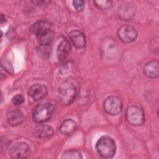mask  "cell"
<instances>
[{
    "label": "cell",
    "instance_id": "6da1fadb",
    "mask_svg": "<svg viewBox=\"0 0 159 159\" xmlns=\"http://www.w3.org/2000/svg\"><path fill=\"white\" fill-rule=\"evenodd\" d=\"M30 30L35 35L41 46L47 47L52 43L54 32L50 22L45 20L37 21L31 25Z\"/></svg>",
    "mask_w": 159,
    "mask_h": 159
},
{
    "label": "cell",
    "instance_id": "7a4b0ae2",
    "mask_svg": "<svg viewBox=\"0 0 159 159\" xmlns=\"http://www.w3.org/2000/svg\"><path fill=\"white\" fill-rule=\"evenodd\" d=\"M77 94V86L74 81L66 80L63 81L58 89V97L60 103L64 106L70 104Z\"/></svg>",
    "mask_w": 159,
    "mask_h": 159
},
{
    "label": "cell",
    "instance_id": "3957f363",
    "mask_svg": "<svg viewBox=\"0 0 159 159\" xmlns=\"http://www.w3.org/2000/svg\"><path fill=\"white\" fill-rule=\"evenodd\" d=\"M96 147L99 155L105 158L113 157L116 152V142L112 138L108 135H104L99 138Z\"/></svg>",
    "mask_w": 159,
    "mask_h": 159
},
{
    "label": "cell",
    "instance_id": "277c9868",
    "mask_svg": "<svg viewBox=\"0 0 159 159\" xmlns=\"http://www.w3.org/2000/svg\"><path fill=\"white\" fill-rule=\"evenodd\" d=\"M55 111L54 106L50 102L37 106L32 112V119L37 123H42L51 118Z\"/></svg>",
    "mask_w": 159,
    "mask_h": 159
},
{
    "label": "cell",
    "instance_id": "5b68a950",
    "mask_svg": "<svg viewBox=\"0 0 159 159\" xmlns=\"http://www.w3.org/2000/svg\"><path fill=\"white\" fill-rule=\"evenodd\" d=\"M127 122L133 126H140L145 122V116L143 110L139 106H130L125 112Z\"/></svg>",
    "mask_w": 159,
    "mask_h": 159
},
{
    "label": "cell",
    "instance_id": "8992f818",
    "mask_svg": "<svg viewBox=\"0 0 159 159\" xmlns=\"http://www.w3.org/2000/svg\"><path fill=\"white\" fill-rule=\"evenodd\" d=\"M104 109L108 114L116 116L119 114L122 109V102L118 97L111 96L105 99Z\"/></svg>",
    "mask_w": 159,
    "mask_h": 159
},
{
    "label": "cell",
    "instance_id": "52a82bcc",
    "mask_svg": "<svg viewBox=\"0 0 159 159\" xmlns=\"http://www.w3.org/2000/svg\"><path fill=\"white\" fill-rule=\"evenodd\" d=\"M30 149L27 143L17 142L14 144L9 151V155L12 158L22 159L29 156Z\"/></svg>",
    "mask_w": 159,
    "mask_h": 159
},
{
    "label": "cell",
    "instance_id": "ba28073f",
    "mask_svg": "<svg viewBox=\"0 0 159 159\" xmlns=\"http://www.w3.org/2000/svg\"><path fill=\"white\" fill-rule=\"evenodd\" d=\"M117 35L123 42L131 43L136 40L137 32L132 26L124 25L118 29Z\"/></svg>",
    "mask_w": 159,
    "mask_h": 159
},
{
    "label": "cell",
    "instance_id": "9c48e42d",
    "mask_svg": "<svg viewBox=\"0 0 159 159\" xmlns=\"http://www.w3.org/2000/svg\"><path fill=\"white\" fill-rule=\"evenodd\" d=\"M29 94L34 100L39 101L47 96V88L42 84H34L29 88Z\"/></svg>",
    "mask_w": 159,
    "mask_h": 159
},
{
    "label": "cell",
    "instance_id": "30bf717a",
    "mask_svg": "<svg viewBox=\"0 0 159 159\" xmlns=\"http://www.w3.org/2000/svg\"><path fill=\"white\" fill-rule=\"evenodd\" d=\"M69 37L73 45L77 48H83L86 45L84 35L78 30H73L69 33Z\"/></svg>",
    "mask_w": 159,
    "mask_h": 159
},
{
    "label": "cell",
    "instance_id": "8fae6325",
    "mask_svg": "<svg viewBox=\"0 0 159 159\" xmlns=\"http://www.w3.org/2000/svg\"><path fill=\"white\" fill-rule=\"evenodd\" d=\"M71 50L69 41L65 39H62L58 45L57 49V56L59 60L63 61L68 56Z\"/></svg>",
    "mask_w": 159,
    "mask_h": 159
},
{
    "label": "cell",
    "instance_id": "7c38bea8",
    "mask_svg": "<svg viewBox=\"0 0 159 159\" xmlns=\"http://www.w3.org/2000/svg\"><path fill=\"white\" fill-rule=\"evenodd\" d=\"M144 75L149 78H155L159 75V64L158 61L153 60L148 62L143 68Z\"/></svg>",
    "mask_w": 159,
    "mask_h": 159
},
{
    "label": "cell",
    "instance_id": "4fadbf2b",
    "mask_svg": "<svg viewBox=\"0 0 159 159\" xmlns=\"http://www.w3.org/2000/svg\"><path fill=\"white\" fill-rule=\"evenodd\" d=\"M7 120V122L11 125L17 126L23 122L24 116L21 111L19 109H13L8 113Z\"/></svg>",
    "mask_w": 159,
    "mask_h": 159
},
{
    "label": "cell",
    "instance_id": "5bb4252c",
    "mask_svg": "<svg viewBox=\"0 0 159 159\" xmlns=\"http://www.w3.org/2000/svg\"><path fill=\"white\" fill-rule=\"evenodd\" d=\"M117 14L123 20H130L134 16V9L129 4L123 3L119 6Z\"/></svg>",
    "mask_w": 159,
    "mask_h": 159
},
{
    "label": "cell",
    "instance_id": "9a60e30c",
    "mask_svg": "<svg viewBox=\"0 0 159 159\" xmlns=\"http://www.w3.org/2000/svg\"><path fill=\"white\" fill-rule=\"evenodd\" d=\"M77 128V124L76 122L71 119H67L63 122L60 127V132L65 135H69L75 132Z\"/></svg>",
    "mask_w": 159,
    "mask_h": 159
},
{
    "label": "cell",
    "instance_id": "2e32d148",
    "mask_svg": "<svg viewBox=\"0 0 159 159\" xmlns=\"http://www.w3.org/2000/svg\"><path fill=\"white\" fill-rule=\"evenodd\" d=\"M35 134L36 136L41 138H47L53 135L54 131L53 129L47 125H39L35 129Z\"/></svg>",
    "mask_w": 159,
    "mask_h": 159
},
{
    "label": "cell",
    "instance_id": "e0dca14e",
    "mask_svg": "<svg viewBox=\"0 0 159 159\" xmlns=\"http://www.w3.org/2000/svg\"><path fill=\"white\" fill-rule=\"evenodd\" d=\"M83 156L81 153L76 150H69L65 151L61 155V158H72V159H80Z\"/></svg>",
    "mask_w": 159,
    "mask_h": 159
},
{
    "label": "cell",
    "instance_id": "ac0fdd59",
    "mask_svg": "<svg viewBox=\"0 0 159 159\" xmlns=\"http://www.w3.org/2000/svg\"><path fill=\"white\" fill-rule=\"evenodd\" d=\"M94 4L95 6L99 9L102 11H105L109 9L112 6V1L108 0H98L94 1Z\"/></svg>",
    "mask_w": 159,
    "mask_h": 159
},
{
    "label": "cell",
    "instance_id": "d6986e66",
    "mask_svg": "<svg viewBox=\"0 0 159 159\" xmlns=\"http://www.w3.org/2000/svg\"><path fill=\"white\" fill-rule=\"evenodd\" d=\"M12 102L14 106H19L24 102V98L22 94H16L12 98Z\"/></svg>",
    "mask_w": 159,
    "mask_h": 159
},
{
    "label": "cell",
    "instance_id": "ffe728a7",
    "mask_svg": "<svg viewBox=\"0 0 159 159\" xmlns=\"http://www.w3.org/2000/svg\"><path fill=\"white\" fill-rule=\"evenodd\" d=\"M1 66L4 70V71H6L7 73H9L10 74L13 73V72H14L13 67H12V65L10 63V62H9L8 61H7V60L2 61Z\"/></svg>",
    "mask_w": 159,
    "mask_h": 159
},
{
    "label": "cell",
    "instance_id": "44dd1931",
    "mask_svg": "<svg viewBox=\"0 0 159 159\" xmlns=\"http://www.w3.org/2000/svg\"><path fill=\"white\" fill-rule=\"evenodd\" d=\"M74 8L78 12L82 11L84 8V1H73L72 2Z\"/></svg>",
    "mask_w": 159,
    "mask_h": 159
},
{
    "label": "cell",
    "instance_id": "7402d4cb",
    "mask_svg": "<svg viewBox=\"0 0 159 159\" xmlns=\"http://www.w3.org/2000/svg\"><path fill=\"white\" fill-rule=\"evenodd\" d=\"M33 3H34L35 4H37L38 6H41L42 5L43 3H45V1H32Z\"/></svg>",
    "mask_w": 159,
    "mask_h": 159
},
{
    "label": "cell",
    "instance_id": "603a6c76",
    "mask_svg": "<svg viewBox=\"0 0 159 159\" xmlns=\"http://www.w3.org/2000/svg\"><path fill=\"white\" fill-rule=\"evenodd\" d=\"M6 22V19L5 17V16H4L3 14L1 15V24H2L4 22Z\"/></svg>",
    "mask_w": 159,
    "mask_h": 159
}]
</instances>
